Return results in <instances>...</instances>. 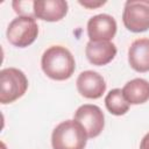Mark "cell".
<instances>
[{"label": "cell", "instance_id": "6", "mask_svg": "<svg viewBox=\"0 0 149 149\" xmlns=\"http://www.w3.org/2000/svg\"><path fill=\"white\" fill-rule=\"evenodd\" d=\"M74 120L84 127L88 139L99 136L105 127V115L101 108L92 104L79 106L74 113Z\"/></svg>", "mask_w": 149, "mask_h": 149}, {"label": "cell", "instance_id": "16", "mask_svg": "<svg viewBox=\"0 0 149 149\" xmlns=\"http://www.w3.org/2000/svg\"><path fill=\"white\" fill-rule=\"evenodd\" d=\"M140 149H149V133H147L140 143Z\"/></svg>", "mask_w": 149, "mask_h": 149}, {"label": "cell", "instance_id": "9", "mask_svg": "<svg viewBox=\"0 0 149 149\" xmlns=\"http://www.w3.org/2000/svg\"><path fill=\"white\" fill-rule=\"evenodd\" d=\"M116 47L111 41H88L85 48V55L93 65H106L116 56Z\"/></svg>", "mask_w": 149, "mask_h": 149}, {"label": "cell", "instance_id": "15", "mask_svg": "<svg viewBox=\"0 0 149 149\" xmlns=\"http://www.w3.org/2000/svg\"><path fill=\"white\" fill-rule=\"evenodd\" d=\"M106 1H91V0H87V1H79V5L88 8V9H93V8H98L102 5H105Z\"/></svg>", "mask_w": 149, "mask_h": 149}, {"label": "cell", "instance_id": "14", "mask_svg": "<svg viewBox=\"0 0 149 149\" xmlns=\"http://www.w3.org/2000/svg\"><path fill=\"white\" fill-rule=\"evenodd\" d=\"M14 10L19 16H34V1H13L12 3Z\"/></svg>", "mask_w": 149, "mask_h": 149}, {"label": "cell", "instance_id": "5", "mask_svg": "<svg viewBox=\"0 0 149 149\" xmlns=\"http://www.w3.org/2000/svg\"><path fill=\"white\" fill-rule=\"evenodd\" d=\"M125 27L133 33L149 29V0H128L122 13Z\"/></svg>", "mask_w": 149, "mask_h": 149}, {"label": "cell", "instance_id": "2", "mask_svg": "<svg viewBox=\"0 0 149 149\" xmlns=\"http://www.w3.org/2000/svg\"><path fill=\"white\" fill-rule=\"evenodd\" d=\"M87 134L84 127L73 120H65L57 125L51 134L52 149H85Z\"/></svg>", "mask_w": 149, "mask_h": 149}, {"label": "cell", "instance_id": "8", "mask_svg": "<svg viewBox=\"0 0 149 149\" xmlns=\"http://www.w3.org/2000/svg\"><path fill=\"white\" fill-rule=\"evenodd\" d=\"M76 86L79 94L87 99H99L106 91V81L104 77L92 70L80 72Z\"/></svg>", "mask_w": 149, "mask_h": 149}, {"label": "cell", "instance_id": "4", "mask_svg": "<svg viewBox=\"0 0 149 149\" xmlns=\"http://www.w3.org/2000/svg\"><path fill=\"white\" fill-rule=\"evenodd\" d=\"M38 35V26L35 17L17 16L7 27L6 36L8 42L17 48H26L35 42Z\"/></svg>", "mask_w": 149, "mask_h": 149}, {"label": "cell", "instance_id": "3", "mask_svg": "<svg viewBox=\"0 0 149 149\" xmlns=\"http://www.w3.org/2000/svg\"><path fill=\"white\" fill-rule=\"evenodd\" d=\"M28 88L26 74L16 68H6L0 71V102L6 105L21 98Z\"/></svg>", "mask_w": 149, "mask_h": 149}, {"label": "cell", "instance_id": "13", "mask_svg": "<svg viewBox=\"0 0 149 149\" xmlns=\"http://www.w3.org/2000/svg\"><path fill=\"white\" fill-rule=\"evenodd\" d=\"M105 105L107 111L113 115H123L129 109V104L125 99L121 88L111 90L105 97Z\"/></svg>", "mask_w": 149, "mask_h": 149}, {"label": "cell", "instance_id": "1", "mask_svg": "<svg viewBox=\"0 0 149 149\" xmlns=\"http://www.w3.org/2000/svg\"><path fill=\"white\" fill-rule=\"evenodd\" d=\"M41 68L49 78L61 81L69 79L73 74L76 62L70 50L65 47L51 45L42 55Z\"/></svg>", "mask_w": 149, "mask_h": 149}, {"label": "cell", "instance_id": "10", "mask_svg": "<svg viewBox=\"0 0 149 149\" xmlns=\"http://www.w3.org/2000/svg\"><path fill=\"white\" fill-rule=\"evenodd\" d=\"M68 13V2L64 0H38L34 1V16L36 19L56 22Z\"/></svg>", "mask_w": 149, "mask_h": 149}, {"label": "cell", "instance_id": "11", "mask_svg": "<svg viewBox=\"0 0 149 149\" xmlns=\"http://www.w3.org/2000/svg\"><path fill=\"white\" fill-rule=\"evenodd\" d=\"M128 63L136 72L149 71V38L135 40L128 49Z\"/></svg>", "mask_w": 149, "mask_h": 149}, {"label": "cell", "instance_id": "12", "mask_svg": "<svg viewBox=\"0 0 149 149\" xmlns=\"http://www.w3.org/2000/svg\"><path fill=\"white\" fill-rule=\"evenodd\" d=\"M122 94L129 105H141L149 100V81L143 78H134L127 81Z\"/></svg>", "mask_w": 149, "mask_h": 149}, {"label": "cell", "instance_id": "7", "mask_svg": "<svg viewBox=\"0 0 149 149\" xmlns=\"http://www.w3.org/2000/svg\"><path fill=\"white\" fill-rule=\"evenodd\" d=\"M116 21L109 14H98L87 22L90 41H111L116 34Z\"/></svg>", "mask_w": 149, "mask_h": 149}]
</instances>
